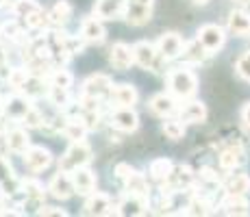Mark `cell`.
<instances>
[{"mask_svg":"<svg viewBox=\"0 0 250 217\" xmlns=\"http://www.w3.org/2000/svg\"><path fill=\"white\" fill-rule=\"evenodd\" d=\"M166 85H167V91H170L179 102H185V100L194 98L196 91H198V76L187 65L172 67L166 74Z\"/></svg>","mask_w":250,"mask_h":217,"instance_id":"1","label":"cell"},{"mask_svg":"<svg viewBox=\"0 0 250 217\" xmlns=\"http://www.w3.org/2000/svg\"><path fill=\"white\" fill-rule=\"evenodd\" d=\"M91 158H94V152H91V146L85 139H81V141H70V148L63 152V157L59 158V170L74 172V170H79V167L89 165Z\"/></svg>","mask_w":250,"mask_h":217,"instance_id":"2","label":"cell"},{"mask_svg":"<svg viewBox=\"0 0 250 217\" xmlns=\"http://www.w3.org/2000/svg\"><path fill=\"white\" fill-rule=\"evenodd\" d=\"M194 180H196V174L189 165H174L170 172V176L161 182V194L166 196H174V194H181L185 189H191L194 187Z\"/></svg>","mask_w":250,"mask_h":217,"instance_id":"3","label":"cell"},{"mask_svg":"<svg viewBox=\"0 0 250 217\" xmlns=\"http://www.w3.org/2000/svg\"><path fill=\"white\" fill-rule=\"evenodd\" d=\"M31 109H33V100L28 98V96L20 94V91H13V94L2 102V109H0V113H2V118L9 119V122L22 124V119L26 118V113Z\"/></svg>","mask_w":250,"mask_h":217,"instance_id":"4","label":"cell"},{"mask_svg":"<svg viewBox=\"0 0 250 217\" xmlns=\"http://www.w3.org/2000/svg\"><path fill=\"white\" fill-rule=\"evenodd\" d=\"M196 39L207 48L209 55H215L227 43V31L222 26H218V24H203L198 28V33H196Z\"/></svg>","mask_w":250,"mask_h":217,"instance_id":"5","label":"cell"},{"mask_svg":"<svg viewBox=\"0 0 250 217\" xmlns=\"http://www.w3.org/2000/svg\"><path fill=\"white\" fill-rule=\"evenodd\" d=\"M109 126L118 133H135L139 128V115L133 107H115L109 115Z\"/></svg>","mask_w":250,"mask_h":217,"instance_id":"6","label":"cell"},{"mask_svg":"<svg viewBox=\"0 0 250 217\" xmlns=\"http://www.w3.org/2000/svg\"><path fill=\"white\" fill-rule=\"evenodd\" d=\"M157 52L163 61H174V59H181L183 55V48H185V39L174 31H167L157 39Z\"/></svg>","mask_w":250,"mask_h":217,"instance_id":"7","label":"cell"},{"mask_svg":"<svg viewBox=\"0 0 250 217\" xmlns=\"http://www.w3.org/2000/svg\"><path fill=\"white\" fill-rule=\"evenodd\" d=\"M48 194L52 197H57V200H70L72 196L76 194L74 189V180H72V174L65 172V170H59L55 174V176L50 178V182H48Z\"/></svg>","mask_w":250,"mask_h":217,"instance_id":"8","label":"cell"},{"mask_svg":"<svg viewBox=\"0 0 250 217\" xmlns=\"http://www.w3.org/2000/svg\"><path fill=\"white\" fill-rule=\"evenodd\" d=\"M83 213L85 215H118V204H115L107 194L94 191V194H89L87 200H85Z\"/></svg>","mask_w":250,"mask_h":217,"instance_id":"9","label":"cell"},{"mask_svg":"<svg viewBox=\"0 0 250 217\" xmlns=\"http://www.w3.org/2000/svg\"><path fill=\"white\" fill-rule=\"evenodd\" d=\"M148 109H150L152 115L166 119V118H172V115L179 113V100H176L170 91H161V94H155L148 100Z\"/></svg>","mask_w":250,"mask_h":217,"instance_id":"10","label":"cell"},{"mask_svg":"<svg viewBox=\"0 0 250 217\" xmlns=\"http://www.w3.org/2000/svg\"><path fill=\"white\" fill-rule=\"evenodd\" d=\"M52 161H55V157H52V152L44 146H31L26 150V154H24V165L33 174L48 170V167L52 165Z\"/></svg>","mask_w":250,"mask_h":217,"instance_id":"11","label":"cell"},{"mask_svg":"<svg viewBox=\"0 0 250 217\" xmlns=\"http://www.w3.org/2000/svg\"><path fill=\"white\" fill-rule=\"evenodd\" d=\"M109 63L113 70L126 72L131 70V65H135V55H133V46L124 41H118L109 48Z\"/></svg>","mask_w":250,"mask_h":217,"instance_id":"12","label":"cell"},{"mask_svg":"<svg viewBox=\"0 0 250 217\" xmlns=\"http://www.w3.org/2000/svg\"><path fill=\"white\" fill-rule=\"evenodd\" d=\"M104 37H107V28H104V24L100 18L91 16V18H85V20L81 22V39L85 43L100 46V43L104 41Z\"/></svg>","mask_w":250,"mask_h":217,"instance_id":"13","label":"cell"},{"mask_svg":"<svg viewBox=\"0 0 250 217\" xmlns=\"http://www.w3.org/2000/svg\"><path fill=\"white\" fill-rule=\"evenodd\" d=\"M4 141H7V152L20 154V157H24L26 150L31 148V137L26 133V126H22V124L4 130Z\"/></svg>","mask_w":250,"mask_h":217,"instance_id":"14","label":"cell"},{"mask_svg":"<svg viewBox=\"0 0 250 217\" xmlns=\"http://www.w3.org/2000/svg\"><path fill=\"white\" fill-rule=\"evenodd\" d=\"M0 191L4 196H13L20 191V178H18L13 165L9 163L7 154L0 152Z\"/></svg>","mask_w":250,"mask_h":217,"instance_id":"15","label":"cell"},{"mask_svg":"<svg viewBox=\"0 0 250 217\" xmlns=\"http://www.w3.org/2000/svg\"><path fill=\"white\" fill-rule=\"evenodd\" d=\"M113 87V80L109 74H91L87 79L83 80V85H81V94L85 96H94V98H103V96H107L109 91H111Z\"/></svg>","mask_w":250,"mask_h":217,"instance_id":"16","label":"cell"},{"mask_svg":"<svg viewBox=\"0 0 250 217\" xmlns=\"http://www.w3.org/2000/svg\"><path fill=\"white\" fill-rule=\"evenodd\" d=\"M227 31L235 37L250 39V13L246 9H233L227 18Z\"/></svg>","mask_w":250,"mask_h":217,"instance_id":"17","label":"cell"},{"mask_svg":"<svg viewBox=\"0 0 250 217\" xmlns=\"http://www.w3.org/2000/svg\"><path fill=\"white\" fill-rule=\"evenodd\" d=\"M179 119L183 124H203L207 119V104L200 102V100H185V102L179 107Z\"/></svg>","mask_w":250,"mask_h":217,"instance_id":"18","label":"cell"},{"mask_svg":"<svg viewBox=\"0 0 250 217\" xmlns=\"http://www.w3.org/2000/svg\"><path fill=\"white\" fill-rule=\"evenodd\" d=\"M133 55H135V63L142 67V70H152V67L157 65V59H159L157 46L146 39L133 43Z\"/></svg>","mask_w":250,"mask_h":217,"instance_id":"19","label":"cell"},{"mask_svg":"<svg viewBox=\"0 0 250 217\" xmlns=\"http://www.w3.org/2000/svg\"><path fill=\"white\" fill-rule=\"evenodd\" d=\"M109 100H111L113 107H135L139 100V94L131 83H120V85L111 87Z\"/></svg>","mask_w":250,"mask_h":217,"instance_id":"20","label":"cell"},{"mask_svg":"<svg viewBox=\"0 0 250 217\" xmlns=\"http://www.w3.org/2000/svg\"><path fill=\"white\" fill-rule=\"evenodd\" d=\"M124 7H126V2H124V0H96L94 16L100 18L103 22L122 20V18H124Z\"/></svg>","mask_w":250,"mask_h":217,"instance_id":"21","label":"cell"},{"mask_svg":"<svg viewBox=\"0 0 250 217\" xmlns=\"http://www.w3.org/2000/svg\"><path fill=\"white\" fill-rule=\"evenodd\" d=\"M124 2H126V7H124V20H126V24H131V26H144L146 22H150L152 7L131 2V0H124Z\"/></svg>","mask_w":250,"mask_h":217,"instance_id":"22","label":"cell"},{"mask_svg":"<svg viewBox=\"0 0 250 217\" xmlns=\"http://www.w3.org/2000/svg\"><path fill=\"white\" fill-rule=\"evenodd\" d=\"M148 213H150L148 197L126 194V197L122 202H118V215H148Z\"/></svg>","mask_w":250,"mask_h":217,"instance_id":"23","label":"cell"},{"mask_svg":"<svg viewBox=\"0 0 250 217\" xmlns=\"http://www.w3.org/2000/svg\"><path fill=\"white\" fill-rule=\"evenodd\" d=\"M218 161H220V167H222L224 172H235V170L246 165V152H244V148H239V146H230L227 150L220 152Z\"/></svg>","mask_w":250,"mask_h":217,"instance_id":"24","label":"cell"},{"mask_svg":"<svg viewBox=\"0 0 250 217\" xmlns=\"http://www.w3.org/2000/svg\"><path fill=\"white\" fill-rule=\"evenodd\" d=\"M72 174V180H74V189L79 196H89L96 191V174L89 170L87 165L79 167V170L70 172Z\"/></svg>","mask_w":250,"mask_h":217,"instance_id":"25","label":"cell"},{"mask_svg":"<svg viewBox=\"0 0 250 217\" xmlns=\"http://www.w3.org/2000/svg\"><path fill=\"white\" fill-rule=\"evenodd\" d=\"M72 13H74V7L68 0H57L50 9H48V22H50L52 28H61L70 22Z\"/></svg>","mask_w":250,"mask_h":217,"instance_id":"26","label":"cell"},{"mask_svg":"<svg viewBox=\"0 0 250 217\" xmlns=\"http://www.w3.org/2000/svg\"><path fill=\"white\" fill-rule=\"evenodd\" d=\"M220 209L224 215H248L250 213V202L246 196H233V194H224V197L220 200Z\"/></svg>","mask_w":250,"mask_h":217,"instance_id":"27","label":"cell"},{"mask_svg":"<svg viewBox=\"0 0 250 217\" xmlns=\"http://www.w3.org/2000/svg\"><path fill=\"white\" fill-rule=\"evenodd\" d=\"M222 189H224V194L246 196V194H250V176L244 172L229 174V176L222 180Z\"/></svg>","mask_w":250,"mask_h":217,"instance_id":"28","label":"cell"},{"mask_svg":"<svg viewBox=\"0 0 250 217\" xmlns=\"http://www.w3.org/2000/svg\"><path fill=\"white\" fill-rule=\"evenodd\" d=\"M207 57H211V55L207 52V48L198 39L185 41V48H183V55H181L183 63H187V65H200V63H205V61H207Z\"/></svg>","mask_w":250,"mask_h":217,"instance_id":"29","label":"cell"},{"mask_svg":"<svg viewBox=\"0 0 250 217\" xmlns=\"http://www.w3.org/2000/svg\"><path fill=\"white\" fill-rule=\"evenodd\" d=\"M124 189L131 196H139V197H150V185H148V178L142 172H133L131 176L124 180Z\"/></svg>","mask_w":250,"mask_h":217,"instance_id":"30","label":"cell"},{"mask_svg":"<svg viewBox=\"0 0 250 217\" xmlns=\"http://www.w3.org/2000/svg\"><path fill=\"white\" fill-rule=\"evenodd\" d=\"M0 35L13 43H22V41H26V26H24L22 20L16 18V20H9L0 26Z\"/></svg>","mask_w":250,"mask_h":217,"instance_id":"31","label":"cell"},{"mask_svg":"<svg viewBox=\"0 0 250 217\" xmlns=\"http://www.w3.org/2000/svg\"><path fill=\"white\" fill-rule=\"evenodd\" d=\"M172 167H174V163H172L170 158L159 157V158H155V161H150V165H148V176H150V180H155L157 185H161V182L170 176Z\"/></svg>","mask_w":250,"mask_h":217,"instance_id":"32","label":"cell"},{"mask_svg":"<svg viewBox=\"0 0 250 217\" xmlns=\"http://www.w3.org/2000/svg\"><path fill=\"white\" fill-rule=\"evenodd\" d=\"M20 191L26 196L28 202L42 204V200H44L48 189H44V185H42L40 180H35V178H24V180H20Z\"/></svg>","mask_w":250,"mask_h":217,"instance_id":"33","label":"cell"},{"mask_svg":"<svg viewBox=\"0 0 250 217\" xmlns=\"http://www.w3.org/2000/svg\"><path fill=\"white\" fill-rule=\"evenodd\" d=\"M87 133L89 130L79 119V115H76V118H68L63 122V128H61V135H63L65 139H70V141H81V139H85Z\"/></svg>","mask_w":250,"mask_h":217,"instance_id":"34","label":"cell"},{"mask_svg":"<svg viewBox=\"0 0 250 217\" xmlns=\"http://www.w3.org/2000/svg\"><path fill=\"white\" fill-rule=\"evenodd\" d=\"M48 85L52 87H63V89H70L72 83H74V76H72L70 70H65L63 65H55L50 70V74L46 76Z\"/></svg>","mask_w":250,"mask_h":217,"instance_id":"35","label":"cell"},{"mask_svg":"<svg viewBox=\"0 0 250 217\" xmlns=\"http://www.w3.org/2000/svg\"><path fill=\"white\" fill-rule=\"evenodd\" d=\"M40 2L37 0H13L11 2V13L18 18V20H26L31 13L40 11Z\"/></svg>","mask_w":250,"mask_h":217,"instance_id":"36","label":"cell"},{"mask_svg":"<svg viewBox=\"0 0 250 217\" xmlns=\"http://www.w3.org/2000/svg\"><path fill=\"white\" fill-rule=\"evenodd\" d=\"M161 130H163V135H166L170 141H181V139L185 137V124H183L179 118H176V119L166 118V122H163Z\"/></svg>","mask_w":250,"mask_h":217,"instance_id":"37","label":"cell"},{"mask_svg":"<svg viewBox=\"0 0 250 217\" xmlns=\"http://www.w3.org/2000/svg\"><path fill=\"white\" fill-rule=\"evenodd\" d=\"M46 98H48V102L55 104L57 109H65V107L70 104V89L48 85V94H46Z\"/></svg>","mask_w":250,"mask_h":217,"instance_id":"38","label":"cell"},{"mask_svg":"<svg viewBox=\"0 0 250 217\" xmlns=\"http://www.w3.org/2000/svg\"><path fill=\"white\" fill-rule=\"evenodd\" d=\"M185 215H211L213 213V204L205 197H194V200L187 204V211H183Z\"/></svg>","mask_w":250,"mask_h":217,"instance_id":"39","label":"cell"},{"mask_svg":"<svg viewBox=\"0 0 250 217\" xmlns=\"http://www.w3.org/2000/svg\"><path fill=\"white\" fill-rule=\"evenodd\" d=\"M79 119L85 124V126H87V130H98L100 126H103V115H100L98 109H94V111H81Z\"/></svg>","mask_w":250,"mask_h":217,"instance_id":"40","label":"cell"},{"mask_svg":"<svg viewBox=\"0 0 250 217\" xmlns=\"http://www.w3.org/2000/svg\"><path fill=\"white\" fill-rule=\"evenodd\" d=\"M235 74L242 80L250 83V50H246L237 61H235Z\"/></svg>","mask_w":250,"mask_h":217,"instance_id":"41","label":"cell"},{"mask_svg":"<svg viewBox=\"0 0 250 217\" xmlns=\"http://www.w3.org/2000/svg\"><path fill=\"white\" fill-rule=\"evenodd\" d=\"M44 122H46V118L42 115V111L37 107H33L26 113V118L22 119V126H26V128H42V126H44Z\"/></svg>","mask_w":250,"mask_h":217,"instance_id":"42","label":"cell"},{"mask_svg":"<svg viewBox=\"0 0 250 217\" xmlns=\"http://www.w3.org/2000/svg\"><path fill=\"white\" fill-rule=\"evenodd\" d=\"M198 178L200 180H205V182H211V185H222V180H220L218 172H215L213 167H200Z\"/></svg>","mask_w":250,"mask_h":217,"instance_id":"43","label":"cell"},{"mask_svg":"<svg viewBox=\"0 0 250 217\" xmlns=\"http://www.w3.org/2000/svg\"><path fill=\"white\" fill-rule=\"evenodd\" d=\"M9 72H11V67H9V55H7V48H4V43H0V79L7 80Z\"/></svg>","mask_w":250,"mask_h":217,"instance_id":"44","label":"cell"},{"mask_svg":"<svg viewBox=\"0 0 250 217\" xmlns=\"http://www.w3.org/2000/svg\"><path fill=\"white\" fill-rule=\"evenodd\" d=\"M37 215H52V217H65L68 215V211L65 209H59V206H48V204H42L40 209H37Z\"/></svg>","mask_w":250,"mask_h":217,"instance_id":"45","label":"cell"},{"mask_svg":"<svg viewBox=\"0 0 250 217\" xmlns=\"http://www.w3.org/2000/svg\"><path fill=\"white\" fill-rule=\"evenodd\" d=\"M135 172L133 170L131 165H128V163H118V165H115V170H113V174H115V178H118V180H126L128 176H131V174Z\"/></svg>","mask_w":250,"mask_h":217,"instance_id":"46","label":"cell"},{"mask_svg":"<svg viewBox=\"0 0 250 217\" xmlns=\"http://www.w3.org/2000/svg\"><path fill=\"white\" fill-rule=\"evenodd\" d=\"M239 118H242V124L250 130V102H246L242 107V111H239Z\"/></svg>","mask_w":250,"mask_h":217,"instance_id":"47","label":"cell"},{"mask_svg":"<svg viewBox=\"0 0 250 217\" xmlns=\"http://www.w3.org/2000/svg\"><path fill=\"white\" fill-rule=\"evenodd\" d=\"M11 2H13V0H0V11H4V9H11Z\"/></svg>","mask_w":250,"mask_h":217,"instance_id":"48","label":"cell"},{"mask_svg":"<svg viewBox=\"0 0 250 217\" xmlns=\"http://www.w3.org/2000/svg\"><path fill=\"white\" fill-rule=\"evenodd\" d=\"M131 2H139V4H148V7H155V0H131Z\"/></svg>","mask_w":250,"mask_h":217,"instance_id":"49","label":"cell"},{"mask_svg":"<svg viewBox=\"0 0 250 217\" xmlns=\"http://www.w3.org/2000/svg\"><path fill=\"white\" fill-rule=\"evenodd\" d=\"M191 2H196V4H207L209 0H191Z\"/></svg>","mask_w":250,"mask_h":217,"instance_id":"50","label":"cell"},{"mask_svg":"<svg viewBox=\"0 0 250 217\" xmlns=\"http://www.w3.org/2000/svg\"><path fill=\"white\" fill-rule=\"evenodd\" d=\"M2 202H4V194L0 191V211H2Z\"/></svg>","mask_w":250,"mask_h":217,"instance_id":"51","label":"cell"},{"mask_svg":"<svg viewBox=\"0 0 250 217\" xmlns=\"http://www.w3.org/2000/svg\"><path fill=\"white\" fill-rule=\"evenodd\" d=\"M235 2H239V4H250V0H235Z\"/></svg>","mask_w":250,"mask_h":217,"instance_id":"52","label":"cell"},{"mask_svg":"<svg viewBox=\"0 0 250 217\" xmlns=\"http://www.w3.org/2000/svg\"><path fill=\"white\" fill-rule=\"evenodd\" d=\"M2 102H4V100H2V96H0V109H2Z\"/></svg>","mask_w":250,"mask_h":217,"instance_id":"53","label":"cell"}]
</instances>
